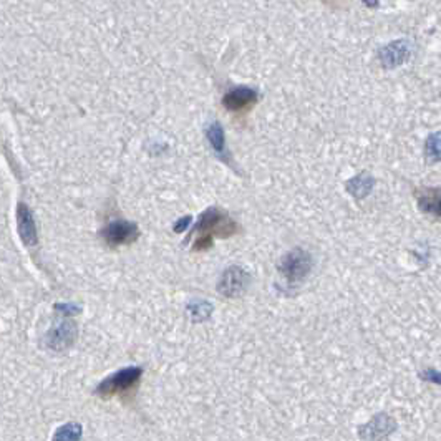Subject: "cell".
Instances as JSON below:
<instances>
[{
	"label": "cell",
	"instance_id": "6da1fadb",
	"mask_svg": "<svg viewBox=\"0 0 441 441\" xmlns=\"http://www.w3.org/2000/svg\"><path fill=\"white\" fill-rule=\"evenodd\" d=\"M312 256L301 247L290 249L277 262V271L287 280V284L294 285L302 282L312 271Z\"/></svg>",
	"mask_w": 441,
	"mask_h": 441
},
{
	"label": "cell",
	"instance_id": "7a4b0ae2",
	"mask_svg": "<svg viewBox=\"0 0 441 441\" xmlns=\"http://www.w3.org/2000/svg\"><path fill=\"white\" fill-rule=\"evenodd\" d=\"M238 231V224L217 208H209L208 211H204L201 217H199L198 224L193 227V233H199V236L215 234L217 238H229V236L236 234Z\"/></svg>",
	"mask_w": 441,
	"mask_h": 441
},
{
	"label": "cell",
	"instance_id": "3957f363",
	"mask_svg": "<svg viewBox=\"0 0 441 441\" xmlns=\"http://www.w3.org/2000/svg\"><path fill=\"white\" fill-rule=\"evenodd\" d=\"M141 375H143V368L140 367L123 368V370L104 379L97 386V395H100L102 398H111L115 395L130 392V390H133L138 385Z\"/></svg>",
	"mask_w": 441,
	"mask_h": 441
},
{
	"label": "cell",
	"instance_id": "277c9868",
	"mask_svg": "<svg viewBox=\"0 0 441 441\" xmlns=\"http://www.w3.org/2000/svg\"><path fill=\"white\" fill-rule=\"evenodd\" d=\"M76 334H79V329H76L75 322L67 319L57 322L45 335V347L57 350V352L70 348L76 340Z\"/></svg>",
	"mask_w": 441,
	"mask_h": 441
},
{
	"label": "cell",
	"instance_id": "5b68a950",
	"mask_svg": "<svg viewBox=\"0 0 441 441\" xmlns=\"http://www.w3.org/2000/svg\"><path fill=\"white\" fill-rule=\"evenodd\" d=\"M138 236H140L138 226H136L135 222L123 221V219L110 222V224H108L107 227H103V231H102L103 240L108 245H111V247H115V245H126V244L135 243V240L138 239Z\"/></svg>",
	"mask_w": 441,
	"mask_h": 441
},
{
	"label": "cell",
	"instance_id": "8992f818",
	"mask_svg": "<svg viewBox=\"0 0 441 441\" xmlns=\"http://www.w3.org/2000/svg\"><path fill=\"white\" fill-rule=\"evenodd\" d=\"M249 284V274L245 272L243 267L233 266L229 269L224 271L222 274L219 284H217V292L224 297L236 299L240 297L244 294V290L247 289Z\"/></svg>",
	"mask_w": 441,
	"mask_h": 441
},
{
	"label": "cell",
	"instance_id": "52a82bcc",
	"mask_svg": "<svg viewBox=\"0 0 441 441\" xmlns=\"http://www.w3.org/2000/svg\"><path fill=\"white\" fill-rule=\"evenodd\" d=\"M259 95L254 88H249V86H238V88L229 90L222 98V104H224L226 110L239 113L245 111L249 108L254 107L257 103Z\"/></svg>",
	"mask_w": 441,
	"mask_h": 441
},
{
	"label": "cell",
	"instance_id": "ba28073f",
	"mask_svg": "<svg viewBox=\"0 0 441 441\" xmlns=\"http://www.w3.org/2000/svg\"><path fill=\"white\" fill-rule=\"evenodd\" d=\"M17 229H19L20 239L24 240L25 245H37V226H35L32 211L24 203H20L19 208H17Z\"/></svg>",
	"mask_w": 441,
	"mask_h": 441
},
{
	"label": "cell",
	"instance_id": "9c48e42d",
	"mask_svg": "<svg viewBox=\"0 0 441 441\" xmlns=\"http://www.w3.org/2000/svg\"><path fill=\"white\" fill-rule=\"evenodd\" d=\"M415 198L421 212L441 217V188H418Z\"/></svg>",
	"mask_w": 441,
	"mask_h": 441
},
{
	"label": "cell",
	"instance_id": "30bf717a",
	"mask_svg": "<svg viewBox=\"0 0 441 441\" xmlns=\"http://www.w3.org/2000/svg\"><path fill=\"white\" fill-rule=\"evenodd\" d=\"M206 138L209 141V144H211L212 151H215V154L222 163H226V165L233 166V160H231L229 156V151H227V147H226V138H224V131H222V126L219 125L217 121H212L209 123V126L206 128Z\"/></svg>",
	"mask_w": 441,
	"mask_h": 441
},
{
	"label": "cell",
	"instance_id": "8fae6325",
	"mask_svg": "<svg viewBox=\"0 0 441 441\" xmlns=\"http://www.w3.org/2000/svg\"><path fill=\"white\" fill-rule=\"evenodd\" d=\"M374 178L372 176H367V175H360V176H355L352 181H348L347 183V189L350 194H353L357 199H362L365 198L367 194H370L372 188H374Z\"/></svg>",
	"mask_w": 441,
	"mask_h": 441
},
{
	"label": "cell",
	"instance_id": "7c38bea8",
	"mask_svg": "<svg viewBox=\"0 0 441 441\" xmlns=\"http://www.w3.org/2000/svg\"><path fill=\"white\" fill-rule=\"evenodd\" d=\"M367 426L374 428V433L368 436V438H380L379 433H381V436L392 433V431L395 430V421H393V418L388 415H379L368 423Z\"/></svg>",
	"mask_w": 441,
	"mask_h": 441
},
{
	"label": "cell",
	"instance_id": "4fadbf2b",
	"mask_svg": "<svg viewBox=\"0 0 441 441\" xmlns=\"http://www.w3.org/2000/svg\"><path fill=\"white\" fill-rule=\"evenodd\" d=\"M425 156L430 163L441 161V133L430 135L425 143Z\"/></svg>",
	"mask_w": 441,
	"mask_h": 441
},
{
	"label": "cell",
	"instance_id": "5bb4252c",
	"mask_svg": "<svg viewBox=\"0 0 441 441\" xmlns=\"http://www.w3.org/2000/svg\"><path fill=\"white\" fill-rule=\"evenodd\" d=\"M407 55H408L407 50L403 47L392 45V47L384 50V53H381V62H384V65L386 67H395L398 65V63H402L405 58H407Z\"/></svg>",
	"mask_w": 441,
	"mask_h": 441
},
{
	"label": "cell",
	"instance_id": "9a60e30c",
	"mask_svg": "<svg viewBox=\"0 0 441 441\" xmlns=\"http://www.w3.org/2000/svg\"><path fill=\"white\" fill-rule=\"evenodd\" d=\"M188 311H189L191 320L203 322V320H206L209 316H211L212 306L211 304H208L206 301H194L188 306Z\"/></svg>",
	"mask_w": 441,
	"mask_h": 441
},
{
	"label": "cell",
	"instance_id": "2e32d148",
	"mask_svg": "<svg viewBox=\"0 0 441 441\" xmlns=\"http://www.w3.org/2000/svg\"><path fill=\"white\" fill-rule=\"evenodd\" d=\"M81 436V426L75 425V423H70V425L62 426L60 430L57 431V435L53 436L55 440H79Z\"/></svg>",
	"mask_w": 441,
	"mask_h": 441
},
{
	"label": "cell",
	"instance_id": "e0dca14e",
	"mask_svg": "<svg viewBox=\"0 0 441 441\" xmlns=\"http://www.w3.org/2000/svg\"><path fill=\"white\" fill-rule=\"evenodd\" d=\"M189 222H191V216L181 217V219L175 224V231H176V233H183V231L186 229V227L189 226Z\"/></svg>",
	"mask_w": 441,
	"mask_h": 441
}]
</instances>
